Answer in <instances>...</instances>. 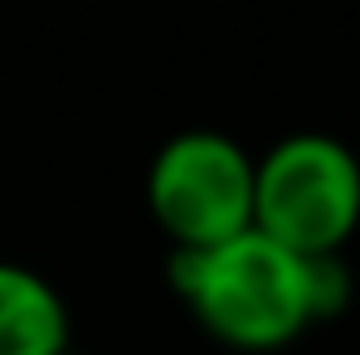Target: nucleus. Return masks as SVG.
<instances>
[{"mask_svg": "<svg viewBox=\"0 0 360 355\" xmlns=\"http://www.w3.org/2000/svg\"><path fill=\"white\" fill-rule=\"evenodd\" d=\"M171 292L229 351H283L311 321L307 258L258 229L210 243L171 248Z\"/></svg>", "mask_w": 360, "mask_h": 355, "instance_id": "nucleus-1", "label": "nucleus"}, {"mask_svg": "<svg viewBox=\"0 0 360 355\" xmlns=\"http://www.w3.org/2000/svg\"><path fill=\"white\" fill-rule=\"evenodd\" d=\"M253 229L292 253H341L360 229V161L326 131H297L253 161Z\"/></svg>", "mask_w": 360, "mask_h": 355, "instance_id": "nucleus-2", "label": "nucleus"}, {"mask_svg": "<svg viewBox=\"0 0 360 355\" xmlns=\"http://www.w3.org/2000/svg\"><path fill=\"white\" fill-rule=\"evenodd\" d=\"M146 209L171 248H210L253 229V156L224 131H180L146 166Z\"/></svg>", "mask_w": 360, "mask_h": 355, "instance_id": "nucleus-3", "label": "nucleus"}, {"mask_svg": "<svg viewBox=\"0 0 360 355\" xmlns=\"http://www.w3.org/2000/svg\"><path fill=\"white\" fill-rule=\"evenodd\" d=\"M68 351V306L54 283L25 263L0 258V355Z\"/></svg>", "mask_w": 360, "mask_h": 355, "instance_id": "nucleus-4", "label": "nucleus"}, {"mask_svg": "<svg viewBox=\"0 0 360 355\" xmlns=\"http://www.w3.org/2000/svg\"><path fill=\"white\" fill-rule=\"evenodd\" d=\"M351 268L341 253H307V302L311 321H331L351 306Z\"/></svg>", "mask_w": 360, "mask_h": 355, "instance_id": "nucleus-5", "label": "nucleus"}, {"mask_svg": "<svg viewBox=\"0 0 360 355\" xmlns=\"http://www.w3.org/2000/svg\"><path fill=\"white\" fill-rule=\"evenodd\" d=\"M59 355H83V351H73V346H68V351H59Z\"/></svg>", "mask_w": 360, "mask_h": 355, "instance_id": "nucleus-6", "label": "nucleus"}]
</instances>
